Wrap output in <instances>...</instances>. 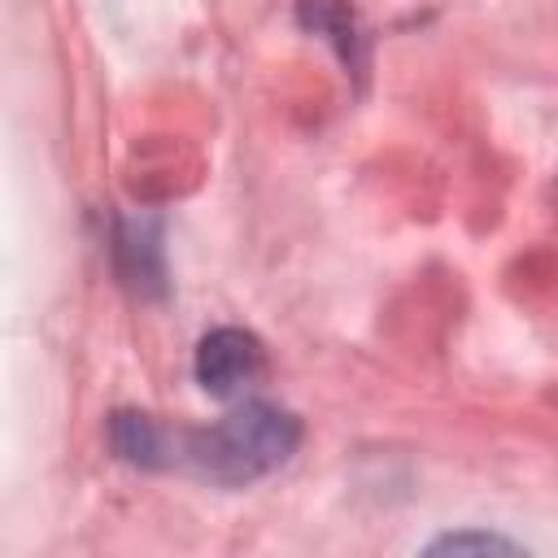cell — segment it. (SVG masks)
Wrapping results in <instances>:
<instances>
[{
  "mask_svg": "<svg viewBox=\"0 0 558 558\" xmlns=\"http://www.w3.org/2000/svg\"><path fill=\"white\" fill-rule=\"evenodd\" d=\"M109 445L122 462L140 471H166L174 466L179 427H166L157 414H144V410H118L109 418Z\"/></svg>",
  "mask_w": 558,
  "mask_h": 558,
  "instance_id": "3",
  "label": "cell"
},
{
  "mask_svg": "<svg viewBox=\"0 0 558 558\" xmlns=\"http://www.w3.org/2000/svg\"><path fill=\"white\" fill-rule=\"evenodd\" d=\"M196 384L214 401H244L266 379V349L244 327H214L196 344Z\"/></svg>",
  "mask_w": 558,
  "mask_h": 558,
  "instance_id": "2",
  "label": "cell"
},
{
  "mask_svg": "<svg viewBox=\"0 0 558 558\" xmlns=\"http://www.w3.org/2000/svg\"><path fill=\"white\" fill-rule=\"evenodd\" d=\"M118 270L140 296L166 292V262H161V227L148 218H126L118 227Z\"/></svg>",
  "mask_w": 558,
  "mask_h": 558,
  "instance_id": "4",
  "label": "cell"
},
{
  "mask_svg": "<svg viewBox=\"0 0 558 558\" xmlns=\"http://www.w3.org/2000/svg\"><path fill=\"white\" fill-rule=\"evenodd\" d=\"M427 554H519V545L497 532H445L427 545Z\"/></svg>",
  "mask_w": 558,
  "mask_h": 558,
  "instance_id": "6",
  "label": "cell"
},
{
  "mask_svg": "<svg viewBox=\"0 0 558 558\" xmlns=\"http://www.w3.org/2000/svg\"><path fill=\"white\" fill-rule=\"evenodd\" d=\"M296 22L310 35H323L353 74L366 70V31L349 0H296Z\"/></svg>",
  "mask_w": 558,
  "mask_h": 558,
  "instance_id": "5",
  "label": "cell"
},
{
  "mask_svg": "<svg viewBox=\"0 0 558 558\" xmlns=\"http://www.w3.org/2000/svg\"><path fill=\"white\" fill-rule=\"evenodd\" d=\"M301 445V423L283 405L270 401H240L227 418L179 432L174 466L218 484V488H244L270 471H279Z\"/></svg>",
  "mask_w": 558,
  "mask_h": 558,
  "instance_id": "1",
  "label": "cell"
}]
</instances>
